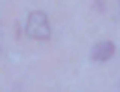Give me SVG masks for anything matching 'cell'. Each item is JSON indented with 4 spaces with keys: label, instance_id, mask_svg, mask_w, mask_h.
Here are the masks:
<instances>
[{
    "label": "cell",
    "instance_id": "obj_2",
    "mask_svg": "<svg viewBox=\"0 0 120 92\" xmlns=\"http://www.w3.org/2000/svg\"><path fill=\"white\" fill-rule=\"evenodd\" d=\"M114 51H116V45L112 41H109V39L107 41H98L90 51V60L92 62H107V60L112 58Z\"/></svg>",
    "mask_w": 120,
    "mask_h": 92
},
{
    "label": "cell",
    "instance_id": "obj_1",
    "mask_svg": "<svg viewBox=\"0 0 120 92\" xmlns=\"http://www.w3.org/2000/svg\"><path fill=\"white\" fill-rule=\"evenodd\" d=\"M26 36L32 39H39V41H47L51 38V23L45 11H32L26 19Z\"/></svg>",
    "mask_w": 120,
    "mask_h": 92
},
{
    "label": "cell",
    "instance_id": "obj_3",
    "mask_svg": "<svg viewBox=\"0 0 120 92\" xmlns=\"http://www.w3.org/2000/svg\"><path fill=\"white\" fill-rule=\"evenodd\" d=\"M118 2H120V0H118Z\"/></svg>",
    "mask_w": 120,
    "mask_h": 92
}]
</instances>
